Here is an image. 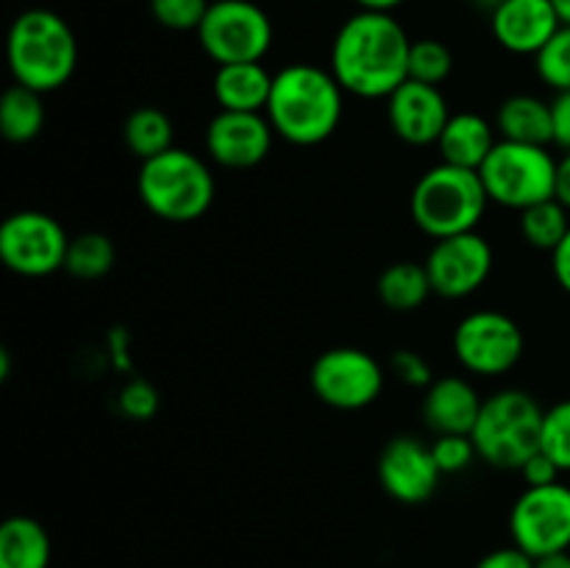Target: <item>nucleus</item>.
<instances>
[{"label":"nucleus","instance_id":"10","mask_svg":"<svg viewBox=\"0 0 570 568\" xmlns=\"http://www.w3.org/2000/svg\"><path fill=\"white\" fill-rule=\"evenodd\" d=\"M312 393L326 407L356 412L371 407L384 390V368L371 351L356 345H334L309 368Z\"/></svg>","mask_w":570,"mask_h":568},{"label":"nucleus","instance_id":"38","mask_svg":"<svg viewBox=\"0 0 570 568\" xmlns=\"http://www.w3.org/2000/svg\"><path fill=\"white\" fill-rule=\"evenodd\" d=\"M106 345H109V360L117 371L131 373L134 371V354H131V334L128 329L115 326L106 337Z\"/></svg>","mask_w":570,"mask_h":568},{"label":"nucleus","instance_id":"15","mask_svg":"<svg viewBox=\"0 0 570 568\" xmlns=\"http://www.w3.org/2000/svg\"><path fill=\"white\" fill-rule=\"evenodd\" d=\"M271 120L265 111H217L206 126V154L223 170H250L273 150Z\"/></svg>","mask_w":570,"mask_h":568},{"label":"nucleus","instance_id":"3","mask_svg":"<svg viewBox=\"0 0 570 568\" xmlns=\"http://www.w3.org/2000/svg\"><path fill=\"white\" fill-rule=\"evenodd\" d=\"M6 61L14 84L42 95L56 92L76 72L78 39L61 14L50 9H28L11 22Z\"/></svg>","mask_w":570,"mask_h":568},{"label":"nucleus","instance_id":"7","mask_svg":"<svg viewBox=\"0 0 570 568\" xmlns=\"http://www.w3.org/2000/svg\"><path fill=\"white\" fill-rule=\"evenodd\" d=\"M557 156L549 145H523L499 139L479 176L490 195V204L523 212L540 200L557 198Z\"/></svg>","mask_w":570,"mask_h":568},{"label":"nucleus","instance_id":"11","mask_svg":"<svg viewBox=\"0 0 570 568\" xmlns=\"http://www.w3.org/2000/svg\"><path fill=\"white\" fill-rule=\"evenodd\" d=\"M67 248L65 226L48 212L20 209L0 223V262L17 276L42 278L65 271Z\"/></svg>","mask_w":570,"mask_h":568},{"label":"nucleus","instance_id":"42","mask_svg":"<svg viewBox=\"0 0 570 568\" xmlns=\"http://www.w3.org/2000/svg\"><path fill=\"white\" fill-rule=\"evenodd\" d=\"M354 3L365 11H390L393 14L404 0H354Z\"/></svg>","mask_w":570,"mask_h":568},{"label":"nucleus","instance_id":"12","mask_svg":"<svg viewBox=\"0 0 570 568\" xmlns=\"http://www.w3.org/2000/svg\"><path fill=\"white\" fill-rule=\"evenodd\" d=\"M510 535L529 557L570 551V488L562 482L527 488L510 510Z\"/></svg>","mask_w":570,"mask_h":568},{"label":"nucleus","instance_id":"8","mask_svg":"<svg viewBox=\"0 0 570 568\" xmlns=\"http://www.w3.org/2000/svg\"><path fill=\"white\" fill-rule=\"evenodd\" d=\"M195 33L217 67L262 61L273 48V22L254 0H212Z\"/></svg>","mask_w":570,"mask_h":568},{"label":"nucleus","instance_id":"34","mask_svg":"<svg viewBox=\"0 0 570 568\" xmlns=\"http://www.w3.org/2000/svg\"><path fill=\"white\" fill-rule=\"evenodd\" d=\"M390 371H393L401 382L410 384V388H429V384L434 382L429 360L412 349L393 351V356H390Z\"/></svg>","mask_w":570,"mask_h":568},{"label":"nucleus","instance_id":"2","mask_svg":"<svg viewBox=\"0 0 570 568\" xmlns=\"http://www.w3.org/2000/svg\"><path fill=\"white\" fill-rule=\"evenodd\" d=\"M345 109V89L332 70L306 61L282 67L273 76L267 120L284 143L321 145L340 128Z\"/></svg>","mask_w":570,"mask_h":568},{"label":"nucleus","instance_id":"29","mask_svg":"<svg viewBox=\"0 0 570 568\" xmlns=\"http://www.w3.org/2000/svg\"><path fill=\"white\" fill-rule=\"evenodd\" d=\"M534 70L540 81L554 92H570V26L562 22L560 31L534 56Z\"/></svg>","mask_w":570,"mask_h":568},{"label":"nucleus","instance_id":"19","mask_svg":"<svg viewBox=\"0 0 570 568\" xmlns=\"http://www.w3.org/2000/svg\"><path fill=\"white\" fill-rule=\"evenodd\" d=\"M499 139L495 123H490L488 117L476 115V111H456L438 139L440 161L465 167V170H479L493 154Z\"/></svg>","mask_w":570,"mask_h":568},{"label":"nucleus","instance_id":"9","mask_svg":"<svg viewBox=\"0 0 570 568\" xmlns=\"http://www.w3.org/2000/svg\"><path fill=\"white\" fill-rule=\"evenodd\" d=\"M454 356L468 373L495 379L521 362L527 340L515 317L499 310H476L454 329Z\"/></svg>","mask_w":570,"mask_h":568},{"label":"nucleus","instance_id":"35","mask_svg":"<svg viewBox=\"0 0 570 568\" xmlns=\"http://www.w3.org/2000/svg\"><path fill=\"white\" fill-rule=\"evenodd\" d=\"M518 473L523 477L527 488H543V484L560 482L562 471L557 468V462L551 460L549 454L538 451V454H532L527 462H523L521 468H518Z\"/></svg>","mask_w":570,"mask_h":568},{"label":"nucleus","instance_id":"14","mask_svg":"<svg viewBox=\"0 0 570 568\" xmlns=\"http://www.w3.org/2000/svg\"><path fill=\"white\" fill-rule=\"evenodd\" d=\"M376 473L384 493L401 505L429 501L443 479L438 462H434L432 443H423L415 434H399V438L387 440L384 449L379 451Z\"/></svg>","mask_w":570,"mask_h":568},{"label":"nucleus","instance_id":"16","mask_svg":"<svg viewBox=\"0 0 570 568\" xmlns=\"http://www.w3.org/2000/svg\"><path fill=\"white\" fill-rule=\"evenodd\" d=\"M451 106L443 89L406 78L387 98V123L395 137L406 145H438L440 134L451 120Z\"/></svg>","mask_w":570,"mask_h":568},{"label":"nucleus","instance_id":"41","mask_svg":"<svg viewBox=\"0 0 570 568\" xmlns=\"http://www.w3.org/2000/svg\"><path fill=\"white\" fill-rule=\"evenodd\" d=\"M534 568H570V551H554V555L534 557Z\"/></svg>","mask_w":570,"mask_h":568},{"label":"nucleus","instance_id":"36","mask_svg":"<svg viewBox=\"0 0 570 568\" xmlns=\"http://www.w3.org/2000/svg\"><path fill=\"white\" fill-rule=\"evenodd\" d=\"M551 128H554L551 145L562 148L566 154L570 150V92H557L551 100Z\"/></svg>","mask_w":570,"mask_h":568},{"label":"nucleus","instance_id":"13","mask_svg":"<svg viewBox=\"0 0 570 568\" xmlns=\"http://www.w3.org/2000/svg\"><path fill=\"white\" fill-rule=\"evenodd\" d=\"M423 265H426L434 295L460 301L484 287L493 273L495 254L490 239H484L479 232H465L434 239Z\"/></svg>","mask_w":570,"mask_h":568},{"label":"nucleus","instance_id":"30","mask_svg":"<svg viewBox=\"0 0 570 568\" xmlns=\"http://www.w3.org/2000/svg\"><path fill=\"white\" fill-rule=\"evenodd\" d=\"M540 451L549 454L562 473H570V399L557 401L543 412Z\"/></svg>","mask_w":570,"mask_h":568},{"label":"nucleus","instance_id":"26","mask_svg":"<svg viewBox=\"0 0 570 568\" xmlns=\"http://www.w3.org/2000/svg\"><path fill=\"white\" fill-rule=\"evenodd\" d=\"M117 262V248L109 234L104 232H81L70 237L67 248L65 271L78 282H98L106 273H111Z\"/></svg>","mask_w":570,"mask_h":568},{"label":"nucleus","instance_id":"24","mask_svg":"<svg viewBox=\"0 0 570 568\" xmlns=\"http://www.w3.org/2000/svg\"><path fill=\"white\" fill-rule=\"evenodd\" d=\"M45 95L22 84H11L0 95V134L14 145L33 143L42 134L48 111H45Z\"/></svg>","mask_w":570,"mask_h":568},{"label":"nucleus","instance_id":"17","mask_svg":"<svg viewBox=\"0 0 570 568\" xmlns=\"http://www.w3.org/2000/svg\"><path fill=\"white\" fill-rule=\"evenodd\" d=\"M560 26L562 20L551 0H504L490 11L495 42L515 56H538Z\"/></svg>","mask_w":570,"mask_h":568},{"label":"nucleus","instance_id":"25","mask_svg":"<svg viewBox=\"0 0 570 568\" xmlns=\"http://www.w3.org/2000/svg\"><path fill=\"white\" fill-rule=\"evenodd\" d=\"M176 131L173 120L159 109V106H139L122 123V143L137 159H154L165 150L176 148Z\"/></svg>","mask_w":570,"mask_h":568},{"label":"nucleus","instance_id":"37","mask_svg":"<svg viewBox=\"0 0 570 568\" xmlns=\"http://www.w3.org/2000/svg\"><path fill=\"white\" fill-rule=\"evenodd\" d=\"M476 568H534V557H529L527 551L518 549V546L512 543L488 551V555L476 562Z\"/></svg>","mask_w":570,"mask_h":568},{"label":"nucleus","instance_id":"22","mask_svg":"<svg viewBox=\"0 0 570 568\" xmlns=\"http://www.w3.org/2000/svg\"><path fill=\"white\" fill-rule=\"evenodd\" d=\"M53 543L37 518L11 516L0 523V568H50Z\"/></svg>","mask_w":570,"mask_h":568},{"label":"nucleus","instance_id":"44","mask_svg":"<svg viewBox=\"0 0 570 568\" xmlns=\"http://www.w3.org/2000/svg\"><path fill=\"white\" fill-rule=\"evenodd\" d=\"M557 9V14H560V20L566 22V26H570V0H551Z\"/></svg>","mask_w":570,"mask_h":568},{"label":"nucleus","instance_id":"4","mask_svg":"<svg viewBox=\"0 0 570 568\" xmlns=\"http://www.w3.org/2000/svg\"><path fill=\"white\" fill-rule=\"evenodd\" d=\"M215 173L187 148H170L145 159L137 173V193L145 209L165 223H195L215 200Z\"/></svg>","mask_w":570,"mask_h":568},{"label":"nucleus","instance_id":"40","mask_svg":"<svg viewBox=\"0 0 570 568\" xmlns=\"http://www.w3.org/2000/svg\"><path fill=\"white\" fill-rule=\"evenodd\" d=\"M557 200L570 209V150L557 161Z\"/></svg>","mask_w":570,"mask_h":568},{"label":"nucleus","instance_id":"39","mask_svg":"<svg viewBox=\"0 0 570 568\" xmlns=\"http://www.w3.org/2000/svg\"><path fill=\"white\" fill-rule=\"evenodd\" d=\"M551 271H554L557 284L570 295V232L566 234L557 251L551 254Z\"/></svg>","mask_w":570,"mask_h":568},{"label":"nucleus","instance_id":"43","mask_svg":"<svg viewBox=\"0 0 570 568\" xmlns=\"http://www.w3.org/2000/svg\"><path fill=\"white\" fill-rule=\"evenodd\" d=\"M11 376V354L9 349H0V382Z\"/></svg>","mask_w":570,"mask_h":568},{"label":"nucleus","instance_id":"23","mask_svg":"<svg viewBox=\"0 0 570 568\" xmlns=\"http://www.w3.org/2000/svg\"><path fill=\"white\" fill-rule=\"evenodd\" d=\"M376 295L390 312H415L434 295L423 262L401 259L384 267L376 278Z\"/></svg>","mask_w":570,"mask_h":568},{"label":"nucleus","instance_id":"18","mask_svg":"<svg viewBox=\"0 0 570 568\" xmlns=\"http://www.w3.org/2000/svg\"><path fill=\"white\" fill-rule=\"evenodd\" d=\"M484 399L465 376H440L423 393V421L434 434H471Z\"/></svg>","mask_w":570,"mask_h":568},{"label":"nucleus","instance_id":"21","mask_svg":"<svg viewBox=\"0 0 570 568\" xmlns=\"http://www.w3.org/2000/svg\"><path fill=\"white\" fill-rule=\"evenodd\" d=\"M495 131L501 139L523 145H549L554 139L551 128V100L538 95H510L495 111Z\"/></svg>","mask_w":570,"mask_h":568},{"label":"nucleus","instance_id":"27","mask_svg":"<svg viewBox=\"0 0 570 568\" xmlns=\"http://www.w3.org/2000/svg\"><path fill=\"white\" fill-rule=\"evenodd\" d=\"M568 232L570 209L562 206L557 198L540 200V204L521 212V237L527 239V245H532V248L554 254L557 245L566 239Z\"/></svg>","mask_w":570,"mask_h":568},{"label":"nucleus","instance_id":"45","mask_svg":"<svg viewBox=\"0 0 570 568\" xmlns=\"http://www.w3.org/2000/svg\"><path fill=\"white\" fill-rule=\"evenodd\" d=\"M473 3H476L479 9H484V11H495L501 3H504V0H473Z\"/></svg>","mask_w":570,"mask_h":568},{"label":"nucleus","instance_id":"31","mask_svg":"<svg viewBox=\"0 0 570 568\" xmlns=\"http://www.w3.org/2000/svg\"><path fill=\"white\" fill-rule=\"evenodd\" d=\"M209 6V0H150V14L170 31H198Z\"/></svg>","mask_w":570,"mask_h":568},{"label":"nucleus","instance_id":"5","mask_svg":"<svg viewBox=\"0 0 570 568\" xmlns=\"http://www.w3.org/2000/svg\"><path fill=\"white\" fill-rule=\"evenodd\" d=\"M488 204L490 195L479 170L440 161L429 167L412 187L410 215L426 237L445 239L454 234L476 232Z\"/></svg>","mask_w":570,"mask_h":568},{"label":"nucleus","instance_id":"6","mask_svg":"<svg viewBox=\"0 0 570 568\" xmlns=\"http://www.w3.org/2000/svg\"><path fill=\"white\" fill-rule=\"evenodd\" d=\"M543 407L532 393L507 388L484 399L471 438L479 460L501 471H518L523 462L540 451Z\"/></svg>","mask_w":570,"mask_h":568},{"label":"nucleus","instance_id":"1","mask_svg":"<svg viewBox=\"0 0 570 568\" xmlns=\"http://www.w3.org/2000/svg\"><path fill=\"white\" fill-rule=\"evenodd\" d=\"M412 39L390 11L360 9L337 28L328 70L362 100L390 98L410 78Z\"/></svg>","mask_w":570,"mask_h":568},{"label":"nucleus","instance_id":"33","mask_svg":"<svg viewBox=\"0 0 570 568\" xmlns=\"http://www.w3.org/2000/svg\"><path fill=\"white\" fill-rule=\"evenodd\" d=\"M159 390L148 382V379H128L117 393V410L128 418V421H150L159 412Z\"/></svg>","mask_w":570,"mask_h":568},{"label":"nucleus","instance_id":"32","mask_svg":"<svg viewBox=\"0 0 570 568\" xmlns=\"http://www.w3.org/2000/svg\"><path fill=\"white\" fill-rule=\"evenodd\" d=\"M432 454L443 477L468 471L479 460L476 443H473L471 434H438L432 443Z\"/></svg>","mask_w":570,"mask_h":568},{"label":"nucleus","instance_id":"20","mask_svg":"<svg viewBox=\"0 0 570 568\" xmlns=\"http://www.w3.org/2000/svg\"><path fill=\"white\" fill-rule=\"evenodd\" d=\"M273 76L262 61L220 65L212 78V95L223 111H265L271 100Z\"/></svg>","mask_w":570,"mask_h":568},{"label":"nucleus","instance_id":"28","mask_svg":"<svg viewBox=\"0 0 570 568\" xmlns=\"http://www.w3.org/2000/svg\"><path fill=\"white\" fill-rule=\"evenodd\" d=\"M454 72V53L440 39H412L410 78L432 87H443Z\"/></svg>","mask_w":570,"mask_h":568}]
</instances>
